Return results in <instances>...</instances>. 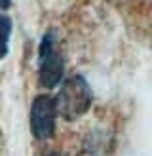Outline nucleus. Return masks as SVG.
I'll return each instance as SVG.
<instances>
[{
	"label": "nucleus",
	"instance_id": "2",
	"mask_svg": "<svg viewBox=\"0 0 152 156\" xmlns=\"http://www.w3.org/2000/svg\"><path fill=\"white\" fill-rule=\"evenodd\" d=\"M57 103L50 95H38L30 108V129L36 139H50L55 131Z\"/></svg>",
	"mask_w": 152,
	"mask_h": 156
},
{
	"label": "nucleus",
	"instance_id": "3",
	"mask_svg": "<svg viewBox=\"0 0 152 156\" xmlns=\"http://www.w3.org/2000/svg\"><path fill=\"white\" fill-rule=\"evenodd\" d=\"M63 76V59L51 48V38L44 36L40 46V71L38 80L44 88H55Z\"/></svg>",
	"mask_w": 152,
	"mask_h": 156
},
{
	"label": "nucleus",
	"instance_id": "4",
	"mask_svg": "<svg viewBox=\"0 0 152 156\" xmlns=\"http://www.w3.org/2000/svg\"><path fill=\"white\" fill-rule=\"evenodd\" d=\"M12 33V19L8 15H0V59L8 53V38Z\"/></svg>",
	"mask_w": 152,
	"mask_h": 156
},
{
	"label": "nucleus",
	"instance_id": "1",
	"mask_svg": "<svg viewBox=\"0 0 152 156\" xmlns=\"http://www.w3.org/2000/svg\"><path fill=\"white\" fill-rule=\"evenodd\" d=\"M57 112L67 120L82 116L91 105V90L82 76H71L57 95Z\"/></svg>",
	"mask_w": 152,
	"mask_h": 156
}]
</instances>
